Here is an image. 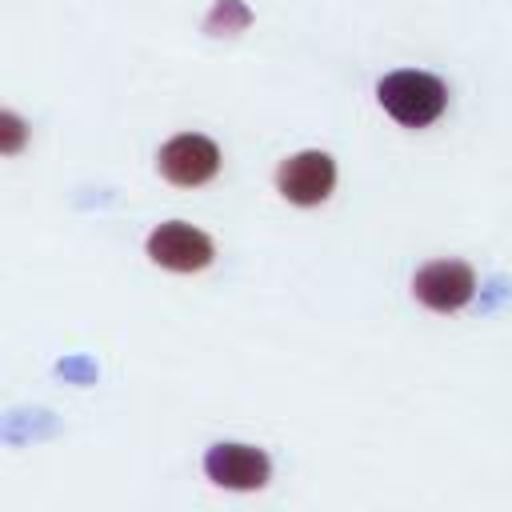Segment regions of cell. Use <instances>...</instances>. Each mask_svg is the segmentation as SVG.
<instances>
[{
	"label": "cell",
	"mask_w": 512,
	"mask_h": 512,
	"mask_svg": "<svg viewBox=\"0 0 512 512\" xmlns=\"http://www.w3.org/2000/svg\"><path fill=\"white\" fill-rule=\"evenodd\" d=\"M4 124H8V144H4V148H8V152H16V148H20V124H16V116H12V112H4Z\"/></svg>",
	"instance_id": "52a82bcc"
},
{
	"label": "cell",
	"mask_w": 512,
	"mask_h": 512,
	"mask_svg": "<svg viewBox=\"0 0 512 512\" xmlns=\"http://www.w3.org/2000/svg\"><path fill=\"white\" fill-rule=\"evenodd\" d=\"M412 292L432 312H460L476 292V272L464 260H428L416 272Z\"/></svg>",
	"instance_id": "3957f363"
},
{
	"label": "cell",
	"mask_w": 512,
	"mask_h": 512,
	"mask_svg": "<svg viewBox=\"0 0 512 512\" xmlns=\"http://www.w3.org/2000/svg\"><path fill=\"white\" fill-rule=\"evenodd\" d=\"M220 168V148L204 132H180L160 148V172L176 188H200L216 176Z\"/></svg>",
	"instance_id": "7a4b0ae2"
},
{
	"label": "cell",
	"mask_w": 512,
	"mask_h": 512,
	"mask_svg": "<svg viewBox=\"0 0 512 512\" xmlns=\"http://www.w3.org/2000/svg\"><path fill=\"white\" fill-rule=\"evenodd\" d=\"M204 472L216 488L256 492L268 484L272 464H268V452H260L252 444H212L204 456Z\"/></svg>",
	"instance_id": "5b68a950"
},
{
	"label": "cell",
	"mask_w": 512,
	"mask_h": 512,
	"mask_svg": "<svg viewBox=\"0 0 512 512\" xmlns=\"http://www.w3.org/2000/svg\"><path fill=\"white\" fill-rule=\"evenodd\" d=\"M148 256L168 272H200L212 260V236L196 224L168 220L148 232Z\"/></svg>",
	"instance_id": "277c9868"
},
{
	"label": "cell",
	"mask_w": 512,
	"mask_h": 512,
	"mask_svg": "<svg viewBox=\"0 0 512 512\" xmlns=\"http://www.w3.org/2000/svg\"><path fill=\"white\" fill-rule=\"evenodd\" d=\"M376 100H380V108L396 124H404V128H428L444 112L448 92H444V80L432 76V72L396 68V72H388L376 84Z\"/></svg>",
	"instance_id": "6da1fadb"
},
{
	"label": "cell",
	"mask_w": 512,
	"mask_h": 512,
	"mask_svg": "<svg viewBox=\"0 0 512 512\" xmlns=\"http://www.w3.org/2000/svg\"><path fill=\"white\" fill-rule=\"evenodd\" d=\"M276 188H280L284 200H292L300 208H312V204H320V200L332 196V188H336V164L324 152H296V156H288L276 168Z\"/></svg>",
	"instance_id": "8992f818"
}]
</instances>
